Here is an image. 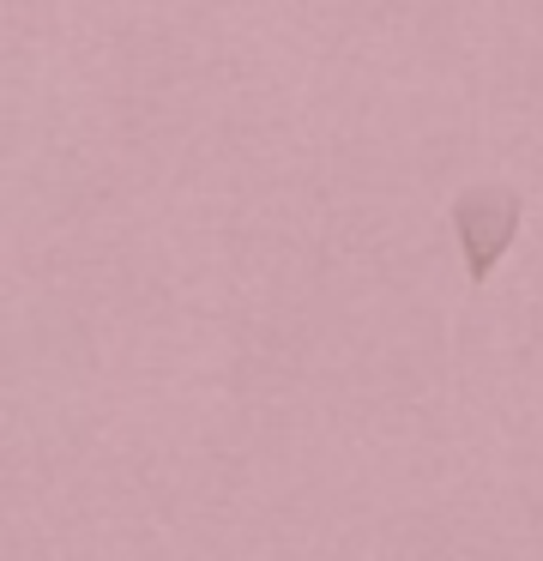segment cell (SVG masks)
I'll use <instances>...</instances> for the list:
<instances>
[{"label":"cell","instance_id":"obj_1","mask_svg":"<svg viewBox=\"0 0 543 561\" xmlns=\"http://www.w3.org/2000/svg\"><path fill=\"white\" fill-rule=\"evenodd\" d=\"M519 218H525V199L501 182H483V187H465L453 199V224H459V248H465V272L471 278H489L501 266V254L513 248L519 236Z\"/></svg>","mask_w":543,"mask_h":561}]
</instances>
